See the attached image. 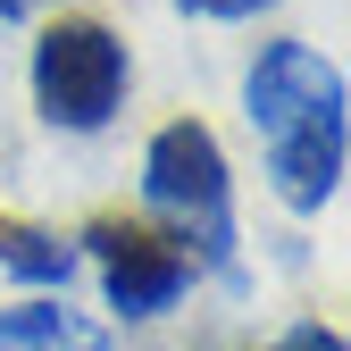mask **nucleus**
I'll list each match as a JSON object with an SVG mask.
<instances>
[{"label":"nucleus","mask_w":351,"mask_h":351,"mask_svg":"<svg viewBox=\"0 0 351 351\" xmlns=\"http://www.w3.org/2000/svg\"><path fill=\"white\" fill-rule=\"evenodd\" d=\"M34 9H42V0H0V17H9V25H25Z\"/></svg>","instance_id":"nucleus-9"},{"label":"nucleus","mask_w":351,"mask_h":351,"mask_svg":"<svg viewBox=\"0 0 351 351\" xmlns=\"http://www.w3.org/2000/svg\"><path fill=\"white\" fill-rule=\"evenodd\" d=\"M84 251H93L101 293H109L117 318H159V310H176V301L193 293V259L159 226H143V217H117V209L93 217V226H84Z\"/></svg>","instance_id":"nucleus-4"},{"label":"nucleus","mask_w":351,"mask_h":351,"mask_svg":"<svg viewBox=\"0 0 351 351\" xmlns=\"http://www.w3.org/2000/svg\"><path fill=\"white\" fill-rule=\"evenodd\" d=\"M268 351H343V335H335V326H318V318H301V326H293L285 343H268Z\"/></svg>","instance_id":"nucleus-7"},{"label":"nucleus","mask_w":351,"mask_h":351,"mask_svg":"<svg viewBox=\"0 0 351 351\" xmlns=\"http://www.w3.org/2000/svg\"><path fill=\"white\" fill-rule=\"evenodd\" d=\"M0 351H109V326H93L67 301H17L0 310Z\"/></svg>","instance_id":"nucleus-5"},{"label":"nucleus","mask_w":351,"mask_h":351,"mask_svg":"<svg viewBox=\"0 0 351 351\" xmlns=\"http://www.w3.org/2000/svg\"><path fill=\"white\" fill-rule=\"evenodd\" d=\"M251 125L268 134V184L285 209H326L343 193V67L310 42H268L251 59Z\"/></svg>","instance_id":"nucleus-1"},{"label":"nucleus","mask_w":351,"mask_h":351,"mask_svg":"<svg viewBox=\"0 0 351 351\" xmlns=\"http://www.w3.org/2000/svg\"><path fill=\"white\" fill-rule=\"evenodd\" d=\"M259 9H276V0H184V17H259Z\"/></svg>","instance_id":"nucleus-8"},{"label":"nucleus","mask_w":351,"mask_h":351,"mask_svg":"<svg viewBox=\"0 0 351 351\" xmlns=\"http://www.w3.org/2000/svg\"><path fill=\"white\" fill-rule=\"evenodd\" d=\"M75 243H59L51 226H34V217H0V268H9L17 285H59L67 293V276H75Z\"/></svg>","instance_id":"nucleus-6"},{"label":"nucleus","mask_w":351,"mask_h":351,"mask_svg":"<svg viewBox=\"0 0 351 351\" xmlns=\"http://www.w3.org/2000/svg\"><path fill=\"white\" fill-rule=\"evenodd\" d=\"M125 42L101 17H59L34 34V109L59 134H101L125 109Z\"/></svg>","instance_id":"nucleus-3"},{"label":"nucleus","mask_w":351,"mask_h":351,"mask_svg":"<svg viewBox=\"0 0 351 351\" xmlns=\"http://www.w3.org/2000/svg\"><path fill=\"white\" fill-rule=\"evenodd\" d=\"M143 201L159 209L167 243L201 259L217 285L243 293V243H234V176H226V151L201 117H167L151 151H143Z\"/></svg>","instance_id":"nucleus-2"}]
</instances>
